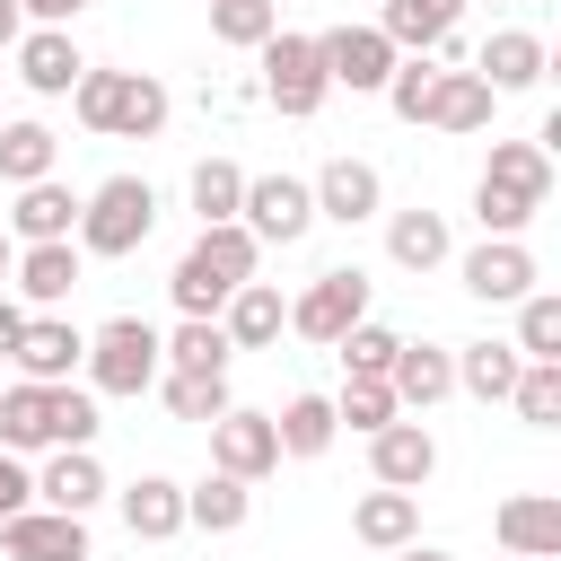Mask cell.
<instances>
[{"instance_id":"cell-1","label":"cell","mask_w":561,"mask_h":561,"mask_svg":"<svg viewBox=\"0 0 561 561\" xmlns=\"http://www.w3.org/2000/svg\"><path fill=\"white\" fill-rule=\"evenodd\" d=\"M96 394L88 386H0V447L9 456H35V447H96Z\"/></svg>"},{"instance_id":"cell-2","label":"cell","mask_w":561,"mask_h":561,"mask_svg":"<svg viewBox=\"0 0 561 561\" xmlns=\"http://www.w3.org/2000/svg\"><path fill=\"white\" fill-rule=\"evenodd\" d=\"M552 202V149L543 140H491L482 184H473V219L482 237H526V219Z\"/></svg>"},{"instance_id":"cell-3","label":"cell","mask_w":561,"mask_h":561,"mask_svg":"<svg viewBox=\"0 0 561 561\" xmlns=\"http://www.w3.org/2000/svg\"><path fill=\"white\" fill-rule=\"evenodd\" d=\"M70 114H79L96 140H158L167 114H175V96H167V79H149V70H79Z\"/></svg>"},{"instance_id":"cell-4","label":"cell","mask_w":561,"mask_h":561,"mask_svg":"<svg viewBox=\"0 0 561 561\" xmlns=\"http://www.w3.org/2000/svg\"><path fill=\"white\" fill-rule=\"evenodd\" d=\"M149 228H158V193H149V175H105L96 193H79V254H96V263H123V254H140L149 245Z\"/></svg>"},{"instance_id":"cell-5","label":"cell","mask_w":561,"mask_h":561,"mask_svg":"<svg viewBox=\"0 0 561 561\" xmlns=\"http://www.w3.org/2000/svg\"><path fill=\"white\" fill-rule=\"evenodd\" d=\"M254 263H263V245H254L237 219H210V228L193 237V254L175 263V280H167V289H175V307H184V316H219V307H228V289H237V280H254Z\"/></svg>"},{"instance_id":"cell-6","label":"cell","mask_w":561,"mask_h":561,"mask_svg":"<svg viewBox=\"0 0 561 561\" xmlns=\"http://www.w3.org/2000/svg\"><path fill=\"white\" fill-rule=\"evenodd\" d=\"M88 394H149L158 386V324L149 316H105L96 333H88Z\"/></svg>"},{"instance_id":"cell-7","label":"cell","mask_w":561,"mask_h":561,"mask_svg":"<svg viewBox=\"0 0 561 561\" xmlns=\"http://www.w3.org/2000/svg\"><path fill=\"white\" fill-rule=\"evenodd\" d=\"M359 316H368V272H359V263L316 272V280L289 298V333H298V342H324V351H333V342H342Z\"/></svg>"},{"instance_id":"cell-8","label":"cell","mask_w":561,"mask_h":561,"mask_svg":"<svg viewBox=\"0 0 561 561\" xmlns=\"http://www.w3.org/2000/svg\"><path fill=\"white\" fill-rule=\"evenodd\" d=\"M263 53V96L289 114V123H307L324 96H333V79H324V53H316V35H272V44H254Z\"/></svg>"},{"instance_id":"cell-9","label":"cell","mask_w":561,"mask_h":561,"mask_svg":"<svg viewBox=\"0 0 561 561\" xmlns=\"http://www.w3.org/2000/svg\"><path fill=\"white\" fill-rule=\"evenodd\" d=\"M237 228L254 245H298L316 228V193L298 175H245V202H237Z\"/></svg>"},{"instance_id":"cell-10","label":"cell","mask_w":561,"mask_h":561,"mask_svg":"<svg viewBox=\"0 0 561 561\" xmlns=\"http://www.w3.org/2000/svg\"><path fill=\"white\" fill-rule=\"evenodd\" d=\"M9 359H18V377H35V386H70V368L88 359V333H79L70 316H53V307H26Z\"/></svg>"},{"instance_id":"cell-11","label":"cell","mask_w":561,"mask_h":561,"mask_svg":"<svg viewBox=\"0 0 561 561\" xmlns=\"http://www.w3.org/2000/svg\"><path fill=\"white\" fill-rule=\"evenodd\" d=\"M316 53H324V79L351 88V96H377L394 79V61H403L377 26H333V35H316Z\"/></svg>"},{"instance_id":"cell-12","label":"cell","mask_w":561,"mask_h":561,"mask_svg":"<svg viewBox=\"0 0 561 561\" xmlns=\"http://www.w3.org/2000/svg\"><path fill=\"white\" fill-rule=\"evenodd\" d=\"M0 552H9V561H88V517L35 500V508L0 517Z\"/></svg>"},{"instance_id":"cell-13","label":"cell","mask_w":561,"mask_h":561,"mask_svg":"<svg viewBox=\"0 0 561 561\" xmlns=\"http://www.w3.org/2000/svg\"><path fill=\"white\" fill-rule=\"evenodd\" d=\"M210 465H219V473H237V482H263V473L280 465L272 412H245V403H228V412L210 421Z\"/></svg>"},{"instance_id":"cell-14","label":"cell","mask_w":561,"mask_h":561,"mask_svg":"<svg viewBox=\"0 0 561 561\" xmlns=\"http://www.w3.org/2000/svg\"><path fill=\"white\" fill-rule=\"evenodd\" d=\"M79 237H44V245H18V263H9V289H18V307H61L70 289H79Z\"/></svg>"},{"instance_id":"cell-15","label":"cell","mask_w":561,"mask_h":561,"mask_svg":"<svg viewBox=\"0 0 561 561\" xmlns=\"http://www.w3.org/2000/svg\"><path fill=\"white\" fill-rule=\"evenodd\" d=\"M456 272H465V289H473L482 307H517V298L535 289V254H526V237H482Z\"/></svg>"},{"instance_id":"cell-16","label":"cell","mask_w":561,"mask_h":561,"mask_svg":"<svg viewBox=\"0 0 561 561\" xmlns=\"http://www.w3.org/2000/svg\"><path fill=\"white\" fill-rule=\"evenodd\" d=\"M368 473L386 482V491H421L430 473H438V438L421 430V421H386V430H368Z\"/></svg>"},{"instance_id":"cell-17","label":"cell","mask_w":561,"mask_h":561,"mask_svg":"<svg viewBox=\"0 0 561 561\" xmlns=\"http://www.w3.org/2000/svg\"><path fill=\"white\" fill-rule=\"evenodd\" d=\"M9 53H18L26 96H70V88H79V70H88V53L70 44V26H26Z\"/></svg>"},{"instance_id":"cell-18","label":"cell","mask_w":561,"mask_h":561,"mask_svg":"<svg viewBox=\"0 0 561 561\" xmlns=\"http://www.w3.org/2000/svg\"><path fill=\"white\" fill-rule=\"evenodd\" d=\"M307 193H316V219H333V228H359V219H377V202H386V184H377L368 158H324V175H316Z\"/></svg>"},{"instance_id":"cell-19","label":"cell","mask_w":561,"mask_h":561,"mask_svg":"<svg viewBox=\"0 0 561 561\" xmlns=\"http://www.w3.org/2000/svg\"><path fill=\"white\" fill-rule=\"evenodd\" d=\"M219 333H228V351H272L289 333V298L272 280H237L228 307H219Z\"/></svg>"},{"instance_id":"cell-20","label":"cell","mask_w":561,"mask_h":561,"mask_svg":"<svg viewBox=\"0 0 561 561\" xmlns=\"http://www.w3.org/2000/svg\"><path fill=\"white\" fill-rule=\"evenodd\" d=\"M491 535H500V552H517V561H561V500L517 491V500H500Z\"/></svg>"},{"instance_id":"cell-21","label":"cell","mask_w":561,"mask_h":561,"mask_svg":"<svg viewBox=\"0 0 561 561\" xmlns=\"http://www.w3.org/2000/svg\"><path fill=\"white\" fill-rule=\"evenodd\" d=\"M552 70V53H543V35H526V26H500L482 53H473V79L491 88V96H517V88H535Z\"/></svg>"},{"instance_id":"cell-22","label":"cell","mask_w":561,"mask_h":561,"mask_svg":"<svg viewBox=\"0 0 561 561\" xmlns=\"http://www.w3.org/2000/svg\"><path fill=\"white\" fill-rule=\"evenodd\" d=\"M0 219H9L18 245H44V237H70V228H79V193H70L61 175H35V184H18V202H9Z\"/></svg>"},{"instance_id":"cell-23","label":"cell","mask_w":561,"mask_h":561,"mask_svg":"<svg viewBox=\"0 0 561 561\" xmlns=\"http://www.w3.org/2000/svg\"><path fill=\"white\" fill-rule=\"evenodd\" d=\"M386 386H394L403 412H430V403L456 394V351H438V342H403L394 368H386Z\"/></svg>"},{"instance_id":"cell-24","label":"cell","mask_w":561,"mask_h":561,"mask_svg":"<svg viewBox=\"0 0 561 561\" xmlns=\"http://www.w3.org/2000/svg\"><path fill=\"white\" fill-rule=\"evenodd\" d=\"M491 114H500V96H491L473 70H438V88H430V105H421L430 131H491Z\"/></svg>"},{"instance_id":"cell-25","label":"cell","mask_w":561,"mask_h":561,"mask_svg":"<svg viewBox=\"0 0 561 561\" xmlns=\"http://www.w3.org/2000/svg\"><path fill=\"white\" fill-rule=\"evenodd\" d=\"M35 500H44V508H70V517H88V508L105 500V465H96L88 447H53V465L35 473Z\"/></svg>"},{"instance_id":"cell-26","label":"cell","mask_w":561,"mask_h":561,"mask_svg":"<svg viewBox=\"0 0 561 561\" xmlns=\"http://www.w3.org/2000/svg\"><path fill=\"white\" fill-rule=\"evenodd\" d=\"M351 535H359L368 552H403V543L421 535V491H386V482H377V491L351 508Z\"/></svg>"},{"instance_id":"cell-27","label":"cell","mask_w":561,"mask_h":561,"mask_svg":"<svg viewBox=\"0 0 561 561\" xmlns=\"http://www.w3.org/2000/svg\"><path fill=\"white\" fill-rule=\"evenodd\" d=\"M254 517V482H237V473H202L193 491H184V526H202V535H237Z\"/></svg>"},{"instance_id":"cell-28","label":"cell","mask_w":561,"mask_h":561,"mask_svg":"<svg viewBox=\"0 0 561 561\" xmlns=\"http://www.w3.org/2000/svg\"><path fill=\"white\" fill-rule=\"evenodd\" d=\"M123 526H131L140 543H167V535H184V482H167V473H140V482H123Z\"/></svg>"},{"instance_id":"cell-29","label":"cell","mask_w":561,"mask_h":561,"mask_svg":"<svg viewBox=\"0 0 561 561\" xmlns=\"http://www.w3.org/2000/svg\"><path fill=\"white\" fill-rule=\"evenodd\" d=\"M386 254H394L403 272H438V263L456 254L447 210H394V219H386Z\"/></svg>"},{"instance_id":"cell-30","label":"cell","mask_w":561,"mask_h":561,"mask_svg":"<svg viewBox=\"0 0 561 561\" xmlns=\"http://www.w3.org/2000/svg\"><path fill=\"white\" fill-rule=\"evenodd\" d=\"M456 18H465V0H386L377 35H386L394 53H430L438 35H456Z\"/></svg>"},{"instance_id":"cell-31","label":"cell","mask_w":561,"mask_h":561,"mask_svg":"<svg viewBox=\"0 0 561 561\" xmlns=\"http://www.w3.org/2000/svg\"><path fill=\"white\" fill-rule=\"evenodd\" d=\"M517 342H465L456 351V386L473 394V403H508V386H517Z\"/></svg>"},{"instance_id":"cell-32","label":"cell","mask_w":561,"mask_h":561,"mask_svg":"<svg viewBox=\"0 0 561 561\" xmlns=\"http://www.w3.org/2000/svg\"><path fill=\"white\" fill-rule=\"evenodd\" d=\"M158 394H167V412L175 421H219L228 412V368H158Z\"/></svg>"},{"instance_id":"cell-33","label":"cell","mask_w":561,"mask_h":561,"mask_svg":"<svg viewBox=\"0 0 561 561\" xmlns=\"http://www.w3.org/2000/svg\"><path fill=\"white\" fill-rule=\"evenodd\" d=\"M333 394H289L280 412H272V438H280V456H324L333 447Z\"/></svg>"},{"instance_id":"cell-34","label":"cell","mask_w":561,"mask_h":561,"mask_svg":"<svg viewBox=\"0 0 561 561\" xmlns=\"http://www.w3.org/2000/svg\"><path fill=\"white\" fill-rule=\"evenodd\" d=\"M53 158H61V140H53L44 123H0V184H9V193L35 184V175H53Z\"/></svg>"},{"instance_id":"cell-35","label":"cell","mask_w":561,"mask_h":561,"mask_svg":"<svg viewBox=\"0 0 561 561\" xmlns=\"http://www.w3.org/2000/svg\"><path fill=\"white\" fill-rule=\"evenodd\" d=\"M158 359H167V368H228V333H219V316H184L175 333H158Z\"/></svg>"},{"instance_id":"cell-36","label":"cell","mask_w":561,"mask_h":561,"mask_svg":"<svg viewBox=\"0 0 561 561\" xmlns=\"http://www.w3.org/2000/svg\"><path fill=\"white\" fill-rule=\"evenodd\" d=\"M184 193H193L202 228H210V219H237V202H245V167H237V158H202Z\"/></svg>"},{"instance_id":"cell-37","label":"cell","mask_w":561,"mask_h":561,"mask_svg":"<svg viewBox=\"0 0 561 561\" xmlns=\"http://www.w3.org/2000/svg\"><path fill=\"white\" fill-rule=\"evenodd\" d=\"M508 403H517L526 430H552V421H561V359H526L517 386H508Z\"/></svg>"},{"instance_id":"cell-38","label":"cell","mask_w":561,"mask_h":561,"mask_svg":"<svg viewBox=\"0 0 561 561\" xmlns=\"http://www.w3.org/2000/svg\"><path fill=\"white\" fill-rule=\"evenodd\" d=\"M210 35L237 44V53H254V44L280 35V9H272V0H210Z\"/></svg>"},{"instance_id":"cell-39","label":"cell","mask_w":561,"mask_h":561,"mask_svg":"<svg viewBox=\"0 0 561 561\" xmlns=\"http://www.w3.org/2000/svg\"><path fill=\"white\" fill-rule=\"evenodd\" d=\"M517 359H561V298L552 289L517 298Z\"/></svg>"},{"instance_id":"cell-40","label":"cell","mask_w":561,"mask_h":561,"mask_svg":"<svg viewBox=\"0 0 561 561\" xmlns=\"http://www.w3.org/2000/svg\"><path fill=\"white\" fill-rule=\"evenodd\" d=\"M333 351H342V368H351V377H386V368H394V351H403V333H394V324H377V316H359Z\"/></svg>"},{"instance_id":"cell-41","label":"cell","mask_w":561,"mask_h":561,"mask_svg":"<svg viewBox=\"0 0 561 561\" xmlns=\"http://www.w3.org/2000/svg\"><path fill=\"white\" fill-rule=\"evenodd\" d=\"M438 70H447L438 53H403V61H394V79H386L377 96H386V105H394L403 123H421V105H430V88H438Z\"/></svg>"},{"instance_id":"cell-42","label":"cell","mask_w":561,"mask_h":561,"mask_svg":"<svg viewBox=\"0 0 561 561\" xmlns=\"http://www.w3.org/2000/svg\"><path fill=\"white\" fill-rule=\"evenodd\" d=\"M394 412H403V403H394V386H386V377H351V386L333 394V421H351L359 438H368V430H386Z\"/></svg>"},{"instance_id":"cell-43","label":"cell","mask_w":561,"mask_h":561,"mask_svg":"<svg viewBox=\"0 0 561 561\" xmlns=\"http://www.w3.org/2000/svg\"><path fill=\"white\" fill-rule=\"evenodd\" d=\"M18 508H35V473L0 447V517H18Z\"/></svg>"},{"instance_id":"cell-44","label":"cell","mask_w":561,"mask_h":561,"mask_svg":"<svg viewBox=\"0 0 561 561\" xmlns=\"http://www.w3.org/2000/svg\"><path fill=\"white\" fill-rule=\"evenodd\" d=\"M18 9H26V18H35V26H70V18H79V9H88V0H18Z\"/></svg>"},{"instance_id":"cell-45","label":"cell","mask_w":561,"mask_h":561,"mask_svg":"<svg viewBox=\"0 0 561 561\" xmlns=\"http://www.w3.org/2000/svg\"><path fill=\"white\" fill-rule=\"evenodd\" d=\"M18 324H26V307H18V298H9V289H0V359H9V351H18Z\"/></svg>"},{"instance_id":"cell-46","label":"cell","mask_w":561,"mask_h":561,"mask_svg":"<svg viewBox=\"0 0 561 561\" xmlns=\"http://www.w3.org/2000/svg\"><path fill=\"white\" fill-rule=\"evenodd\" d=\"M18 35H26V9H18V0H0V53H9Z\"/></svg>"},{"instance_id":"cell-47","label":"cell","mask_w":561,"mask_h":561,"mask_svg":"<svg viewBox=\"0 0 561 561\" xmlns=\"http://www.w3.org/2000/svg\"><path fill=\"white\" fill-rule=\"evenodd\" d=\"M394 561H456V552H438V543H421V535H412V543H403Z\"/></svg>"},{"instance_id":"cell-48","label":"cell","mask_w":561,"mask_h":561,"mask_svg":"<svg viewBox=\"0 0 561 561\" xmlns=\"http://www.w3.org/2000/svg\"><path fill=\"white\" fill-rule=\"evenodd\" d=\"M9 263H18V237H9V219H0V289H9Z\"/></svg>"},{"instance_id":"cell-49","label":"cell","mask_w":561,"mask_h":561,"mask_svg":"<svg viewBox=\"0 0 561 561\" xmlns=\"http://www.w3.org/2000/svg\"><path fill=\"white\" fill-rule=\"evenodd\" d=\"M272 9H289V0H272Z\"/></svg>"},{"instance_id":"cell-50","label":"cell","mask_w":561,"mask_h":561,"mask_svg":"<svg viewBox=\"0 0 561 561\" xmlns=\"http://www.w3.org/2000/svg\"><path fill=\"white\" fill-rule=\"evenodd\" d=\"M508 561H517V552H508Z\"/></svg>"}]
</instances>
